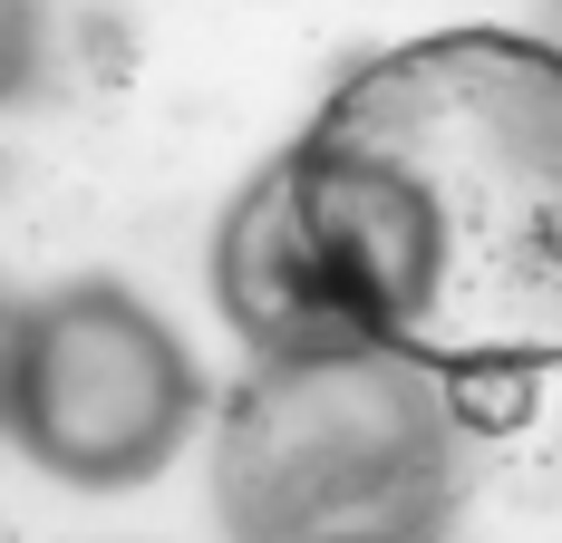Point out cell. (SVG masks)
Wrapping results in <instances>:
<instances>
[{
    "label": "cell",
    "instance_id": "cell-2",
    "mask_svg": "<svg viewBox=\"0 0 562 543\" xmlns=\"http://www.w3.org/2000/svg\"><path fill=\"white\" fill-rule=\"evenodd\" d=\"M456 388L397 350L262 359L214 436L233 543H437L456 505Z\"/></svg>",
    "mask_w": 562,
    "mask_h": 543
},
{
    "label": "cell",
    "instance_id": "cell-3",
    "mask_svg": "<svg viewBox=\"0 0 562 543\" xmlns=\"http://www.w3.org/2000/svg\"><path fill=\"white\" fill-rule=\"evenodd\" d=\"M204 408V379L136 291L116 281H68L49 301L10 311L0 340V428L20 436L49 476L88 495L166 476Z\"/></svg>",
    "mask_w": 562,
    "mask_h": 543
},
{
    "label": "cell",
    "instance_id": "cell-1",
    "mask_svg": "<svg viewBox=\"0 0 562 543\" xmlns=\"http://www.w3.org/2000/svg\"><path fill=\"white\" fill-rule=\"evenodd\" d=\"M281 195L321 301L456 408H514L562 369V40L437 30L349 68Z\"/></svg>",
    "mask_w": 562,
    "mask_h": 543
},
{
    "label": "cell",
    "instance_id": "cell-4",
    "mask_svg": "<svg viewBox=\"0 0 562 543\" xmlns=\"http://www.w3.org/2000/svg\"><path fill=\"white\" fill-rule=\"evenodd\" d=\"M214 301L224 321L262 350V359H311V350H359L349 330L330 321L321 301V272L301 253V223H291V195H281V165L252 175V195L224 214V243H214Z\"/></svg>",
    "mask_w": 562,
    "mask_h": 543
},
{
    "label": "cell",
    "instance_id": "cell-5",
    "mask_svg": "<svg viewBox=\"0 0 562 543\" xmlns=\"http://www.w3.org/2000/svg\"><path fill=\"white\" fill-rule=\"evenodd\" d=\"M0 340H10V311H0Z\"/></svg>",
    "mask_w": 562,
    "mask_h": 543
}]
</instances>
